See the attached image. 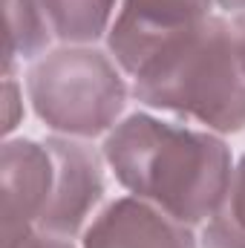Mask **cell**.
<instances>
[{
    "label": "cell",
    "mask_w": 245,
    "mask_h": 248,
    "mask_svg": "<svg viewBox=\"0 0 245 248\" xmlns=\"http://www.w3.org/2000/svg\"><path fill=\"white\" fill-rule=\"evenodd\" d=\"M119 185L184 225H205L222 205L234 173L231 147L219 133L133 113L101 147Z\"/></svg>",
    "instance_id": "cell-1"
},
{
    "label": "cell",
    "mask_w": 245,
    "mask_h": 248,
    "mask_svg": "<svg viewBox=\"0 0 245 248\" xmlns=\"http://www.w3.org/2000/svg\"><path fill=\"white\" fill-rule=\"evenodd\" d=\"M133 98L176 113L211 133L245 130V69L225 17H205L165 41L133 75Z\"/></svg>",
    "instance_id": "cell-2"
},
{
    "label": "cell",
    "mask_w": 245,
    "mask_h": 248,
    "mask_svg": "<svg viewBox=\"0 0 245 248\" xmlns=\"http://www.w3.org/2000/svg\"><path fill=\"white\" fill-rule=\"evenodd\" d=\"M32 110L55 136L95 139L110 133L127 107L124 69L95 46H58L26 69Z\"/></svg>",
    "instance_id": "cell-3"
},
{
    "label": "cell",
    "mask_w": 245,
    "mask_h": 248,
    "mask_svg": "<svg viewBox=\"0 0 245 248\" xmlns=\"http://www.w3.org/2000/svg\"><path fill=\"white\" fill-rule=\"evenodd\" d=\"M44 144L52 156L55 176H52L49 202L38 219V231L72 240L84 234V228L92 222L95 208L104 199L107 159L92 144L69 136H49Z\"/></svg>",
    "instance_id": "cell-4"
},
{
    "label": "cell",
    "mask_w": 245,
    "mask_h": 248,
    "mask_svg": "<svg viewBox=\"0 0 245 248\" xmlns=\"http://www.w3.org/2000/svg\"><path fill=\"white\" fill-rule=\"evenodd\" d=\"M214 3L216 0H119V12L107 32V52L124 75L133 78L165 41L211 17Z\"/></svg>",
    "instance_id": "cell-5"
},
{
    "label": "cell",
    "mask_w": 245,
    "mask_h": 248,
    "mask_svg": "<svg viewBox=\"0 0 245 248\" xmlns=\"http://www.w3.org/2000/svg\"><path fill=\"white\" fill-rule=\"evenodd\" d=\"M52 156L32 139H6L0 147L3 248H17L38 231V219L52 193Z\"/></svg>",
    "instance_id": "cell-6"
},
{
    "label": "cell",
    "mask_w": 245,
    "mask_h": 248,
    "mask_svg": "<svg viewBox=\"0 0 245 248\" xmlns=\"http://www.w3.org/2000/svg\"><path fill=\"white\" fill-rule=\"evenodd\" d=\"M81 248H199L193 228L173 219L162 208L138 199L119 196L81 234Z\"/></svg>",
    "instance_id": "cell-7"
},
{
    "label": "cell",
    "mask_w": 245,
    "mask_h": 248,
    "mask_svg": "<svg viewBox=\"0 0 245 248\" xmlns=\"http://www.w3.org/2000/svg\"><path fill=\"white\" fill-rule=\"evenodd\" d=\"M44 9L63 46H92L107 38L119 0H44Z\"/></svg>",
    "instance_id": "cell-8"
},
{
    "label": "cell",
    "mask_w": 245,
    "mask_h": 248,
    "mask_svg": "<svg viewBox=\"0 0 245 248\" xmlns=\"http://www.w3.org/2000/svg\"><path fill=\"white\" fill-rule=\"evenodd\" d=\"M6 66L38 61L55 38L44 0H6Z\"/></svg>",
    "instance_id": "cell-9"
},
{
    "label": "cell",
    "mask_w": 245,
    "mask_h": 248,
    "mask_svg": "<svg viewBox=\"0 0 245 248\" xmlns=\"http://www.w3.org/2000/svg\"><path fill=\"white\" fill-rule=\"evenodd\" d=\"M202 248H245V153L240 162L234 165L231 182L225 190V199L219 205V211L205 222Z\"/></svg>",
    "instance_id": "cell-10"
},
{
    "label": "cell",
    "mask_w": 245,
    "mask_h": 248,
    "mask_svg": "<svg viewBox=\"0 0 245 248\" xmlns=\"http://www.w3.org/2000/svg\"><path fill=\"white\" fill-rule=\"evenodd\" d=\"M3 93H6V107H9V116H6V124H3V130L6 133H12L17 122H20V95H17V81H15V75H12V69L6 66V81H3Z\"/></svg>",
    "instance_id": "cell-11"
},
{
    "label": "cell",
    "mask_w": 245,
    "mask_h": 248,
    "mask_svg": "<svg viewBox=\"0 0 245 248\" xmlns=\"http://www.w3.org/2000/svg\"><path fill=\"white\" fill-rule=\"evenodd\" d=\"M17 248H75V246H72L69 240H63V237H52V234L35 231V234H29Z\"/></svg>",
    "instance_id": "cell-12"
},
{
    "label": "cell",
    "mask_w": 245,
    "mask_h": 248,
    "mask_svg": "<svg viewBox=\"0 0 245 248\" xmlns=\"http://www.w3.org/2000/svg\"><path fill=\"white\" fill-rule=\"evenodd\" d=\"M231 32H234V46H237L240 63H243V69H245V12H237L231 17Z\"/></svg>",
    "instance_id": "cell-13"
},
{
    "label": "cell",
    "mask_w": 245,
    "mask_h": 248,
    "mask_svg": "<svg viewBox=\"0 0 245 248\" xmlns=\"http://www.w3.org/2000/svg\"><path fill=\"white\" fill-rule=\"evenodd\" d=\"M216 6L219 9H225V12H245V0H216Z\"/></svg>",
    "instance_id": "cell-14"
}]
</instances>
